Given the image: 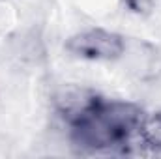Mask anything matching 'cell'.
Returning <instances> with one entry per match:
<instances>
[{
    "instance_id": "cell-4",
    "label": "cell",
    "mask_w": 161,
    "mask_h": 159,
    "mask_svg": "<svg viewBox=\"0 0 161 159\" xmlns=\"http://www.w3.org/2000/svg\"><path fill=\"white\" fill-rule=\"evenodd\" d=\"M122 2H124V6H125L129 11H133V13H137V15H146V13H150L152 8H154V4H156V0H122Z\"/></svg>"
},
{
    "instance_id": "cell-3",
    "label": "cell",
    "mask_w": 161,
    "mask_h": 159,
    "mask_svg": "<svg viewBox=\"0 0 161 159\" xmlns=\"http://www.w3.org/2000/svg\"><path fill=\"white\" fill-rule=\"evenodd\" d=\"M142 154H161V112L144 114L141 125Z\"/></svg>"
},
{
    "instance_id": "cell-2",
    "label": "cell",
    "mask_w": 161,
    "mask_h": 159,
    "mask_svg": "<svg viewBox=\"0 0 161 159\" xmlns=\"http://www.w3.org/2000/svg\"><path fill=\"white\" fill-rule=\"evenodd\" d=\"M66 49L71 56L88 62H114L122 58L127 51L125 38L105 30V28H88L73 34L66 41Z\"/></svg>"
},
{
    "instance_id": "cell-1",
    "label": "cell",
    "mask_w": 161,
    "mask_h": 159,
    "mask_svg": "<svg viewBox=\"0 0 161 159\" xmlns=\"http://www.w3.org/2000/svg\"><path fill=\"white\" fill-rule=\"evenodd\" d=\"M144 114L135 103L96 96L82 112L68 122L69 135L73 144L86 154H142L141 125Z\"/></svg>"
}]
</instances>
